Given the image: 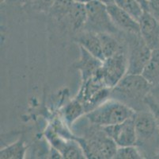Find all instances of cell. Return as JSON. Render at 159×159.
Masks as SVG:
<instances>
[{"instance_id":"1","label":"cell","mask_w":159,"mask_h":159,"mask_svg":"<svg viewBox=\"0 0 159 159\" xmlns=\"http://www.w3.org/2000/svg\"><path fill=\"white\" fill-rule=\"evenodd\" d=\"M153 84L143 74H126L111 90L114 100H119L132 108L144 103V99L150 93Z\"/></svg>"},{"instance_id":"2","label":"cell","mask_w":159,"mask_h":159,"mask_svg":"<svg viewBox=\"0 0 159 159\" xmlns=\"http://www.w3.org/2000/svg\"><path fill=\"white\" fill-rule=\"evenodd\" d=\"M133 108L116 100H108L98 105L86 114V118L91 124L104 127L119 124L135 115Z\"/></svg>"},{"instance_id":"3","label":"cell","mask_w":159,"mask_h":159,"mask_svg":"<svg viewBox=\"0 0 159 159\" xmlns=\"http://www.w3.org/2000/svg\"><path fill=\"white\" fill-rule=\"evenodd\" d=\"M127 33L128 34L127 74H143L151 58L153 50L142 38L140 33Z\"/></svg>"},{"instance_id":"4","label":"cell","mask_w":159,"mask_h":159,"mask_svg":"<svg viewBox=\"0 0 159 159\" xmlns=\"http://www.w3.org/2000/svg\"><path fill=\"white\" fill-rule=\"evenodd\" d=\"M87 19L84 30L95 33H108L116 34L119 29L112 22L105 4L98 0H93L86 4Z\"/></svg>"},{"instance_id":"5","label":"cell","mask_w":159,"mask_h":159,"mask_svg":"<svg viewBox=\"0 0 159 159\" xmlns=\"http://www.w3.org/2000/svg\"><path fill=\"white\" fill-rule=\"evenodd\" d=\"M86 157L88 158L111 159L114 158L118 146L104 131H96L86 139L80 142Z\"/></svg>"},{"instance_id":"6","label":"cell","mask_w":159,"mask_h":159,"mask_svg":"<svg viewBox=\"0 0 159 159\" xmlns=\"http://www.w3.org/2000/svg\"><path fill=\"white\" fill-rule=\"evenodd\" d=\"M128 54L124 50L105 58L102 67V73L105 85L112 89L127 74Z\"/></svg>"},{"instance_id":"7","label":"cell","mask_w":159,"mask_h":159,"mask_svg":"<svg viewBox=\"0 0 159 159\" xmlns=\"http://www.w3.org/2000/svg\"><path fill=\"white\" fill-rule=\"evenodd\" d=\"M103 130L118 147L136 146L138 138L134 116L119 124L104 127Z\"/></svg>"},{"instance_id":"8","label":"cell","mask_w":159,"mask_h":159,"mask_svg":"<svg viewBox=\"0 0 159 159\" xmlns=\"http://www.w3.org/2000/svg\"><path fill=\"white\" fill-rule=\"evenodd\" d=\"M135 131L137 134V143L155 140L159 143V129L152 113L148 108L138 111L134 115Z\"/></svg>"},{"instance_id":"9","label":"cell","mask_w":159,"mask_h":159,"mask_svg":"<svg viewBox=\"0 0 159 159\" xmlns=\"http://www.w3.org/2000/svg\"><path fill=\"white\" fill-rule=\"evenodd\" d=\"M139 23V33L146 44L152 50L159 49V22L145 11Z\"/></svg>"},{"instance_id":"10","label":"cell","mask_w":159,"mask_h":159,"mask_svg":"<svg viewBox=\"0 0 159 159\" xmlns=\"http://www.w3.org/2000/svg\"><path fill=\"white\" fill-rule=\"evenodd\" d=\"M111 19L119 30L126 33H139V23L115 3L107 6Z\"/></svg>"},{"instance_id":"11","label":"cell","mask_w":159,"mask_h":159,"mask_svg":"<svg viewBox=\"0 0 159 159\" xmlns=\"http://www.w3.org/2000/svg\"><path fill=\"white\" fill-rule=\"evenodd\" d=\"M103 61L92 55L80 46V57L76 63V68L80 71L82 83L86 82L98 73L102 67Z\"/></svg>"},{"instance_id":"12","label":"cell","mask_w":159,"mask_h":159,"mask_svg":"<svg viewBox=\"0 0 159 159\" xmlns=\"http://www.w3.org/2000/svg\"><path fill=\"white\" fill-rule=\"evenodd\" d=\"M77 42L79 44V46L84 48L98 59L102 60V61H105V57L103 53L102 42L98 33L84 30L78 35Z\"/></svg>"},{"instance_id":"13","label":"cell","mask_w":159,"mask_h":159,"mask_svg":"<svg viewBox=\"0 0 159 159\" xmlns=\"http://www.w3.org/2000/svg\"><path fill=\"white\" fill-rule=\"evenodd\" d=\"M53 144L64 158L82 159L86 157L82 146L79 142L77 143L73 141L64 142L57 138L56 141H53Z\"/></svg>"},{"instance_id":"14","label":"cell","mask_w":159,"mask_h":159,"mask_svg":"<svg viewBox=\"0 0 159 159\" xmlns=\"http://www.w3.org/2000/svg\"><path fill=\"white\" fill-rule=\"evenodd\" d=\"M65 18L67 19L68 22H70L72 29L75 31H79L81 29H84L87 19L86 4L75 2Z\"/></svg>"},{"instance_id":"15","label":"cell","mask_w":159,"mask_h":159,"mask_svg":"<svg viewBox=\"0 0 159 159\" xmlns=\"http://www.w3.org/2000/svg\"><path fill=\"white\" fill-rule=\"evenodd\" d=\"M98 35H99L100 40L102 42L103 53L105 58L113 56V55L116 54L117 52L124 50V47L122 46V44L114 37L115 34L108 33H98Z\"/></svg>"},{"instance_id":"16","label":"cell","mask_w":159,"mask_h":159,"mask_svg":"<svg viewBox=\"0 0 159 159\" xmlns=\"http://www.w3.org/2000/svg\"><path fill=\"white\" fill-rule=\"evenodd\" d=\"M143 75L153 86L159 85V49L153 50L152 56L144 69Z\"/></svg>"},{"instance_id":"17","label":"cell","mask_w":159,"mask_h":159,"mask_svg":"<svg viewBox=\"0 0 159 159\" xmlns=\"http://www.w3.org/2000/svg\"><path fill=\"white\" fill-rule=\"evenodd\" d=\"M27 147L23 140L19 139L14 143L4 147L0 151L1 159H23Z\"/></svg>"},{"instance_id":"18","label":"cell","mask_w":159,"mask_h":159,"mask_svg":"<svg viewBox=\"0 0 159 159\" xmlns=\"http://www.w3.org/2000/svg\"><path fill=\"white\" fill-rule=\"evenodd\" d=\"M115 4L128 13L137 22H139L146 11L141 2H139L138 0H116Z\"/></svg>"},{"instance_id":"19","label":"cell","mask_w":159,"mask_h":159,"mask_svg":"<svg viewBox=\"0 0 159 159\" xmlns=\"http://www.w3.org/2000/svg\"><path fill=\"white\" fill-rule=\"evenodd\" d=\"M75 2V0H55L48 13L58 21L63 20L69 14Z\"/></svg>"},{"instance_id":"20","label":"cell","mask_w":159,"mask_h":159,"mask_svg":"<svg viewBox=\"0 0 159 159\" xmlns=\"http://www.w3.org/2000/svg\"><path fill=\"white\" fill-rule=\"evenodd\" d=\"M86 112L84 105L79 99H75L73 101L66 105L64 109V118L68 124H71L82 114Z\"/></svg>"},{"instance_id":"21","label":"cell","mask_w":159,"mask_h":159,"mask_svg":"<svg viewBox=\"0 0 159 159\" xmlns=\"http://www.w3.org/2000/svg\"><path fill=\"white\" fill-rule=\"evenodd\" d=\"M115 159H141L143 155L135 146L118 147L116 152Z\"/></svg>"},{"instance_id":"22","label":"cell","mask_w":159,"mask_h":159,"mask_svg":"<svg viewBox=\"0 0 159 159\" xmlns=\"http://www.w3.org/2000/svg\"><path fill=\"white\" fill-rule=\"evenodd\" d=\"M144 103L147 106V108L150 110V112L152 113L154 116L155 122L157 125V127L159 129V103L153 97L151 94H149L148 96L144 99Z\"/></svg>"},{"instance_id":"23","label":"cell","mask_w":159,"mask_h":159,"mask_svg":"<svg viewBox=\"0 0 159 159\" xmlns=\"http://www.w3.org/2000/svg\"><path fill=\"white\" fill-rule=\"evenodd\" d=\"M55 0H33L32 6L40 12H49Z\"/></svg>"},{"instance_id":"24","label":"cell","mask_w":159,"mask_h":159,"mask_svg":"<svg viewBox=\"0 0 159 159\" xmlns=\"http://www.w3.org/2000/svg\"><path fill=\"white\" fill-rule=\"evenodd\" d=\"M147 11L159 22V0H149Z\"/></svg>"},{"instance_id":"25","label":"cell","mask_w":159,"mask_h":159,"mask_svg":"<svg viewBox=\"0 0 159 159\" xmlns=\"http://www.w3.org/2000/svg\"><path fill=\"white\" fill-rule=\"evenodd\" d=\"M7 1L19 6L26 5L28 3H32V2H33V0H7Z\"/></svg>"},{"instance_id":"26","label":"cell","mask_w":159,"mask_h":159,"mask_svg":"<svg viewBox=\"0 0 159 159\" xmlns=\"http://www.w3.org/2000/svg\"><path fill=\"white\" fill-rule=\"evenodd\" d=\"M150 94L152 95L153 97L159 103V85L154 86L150 92Z\"/></svg>"},{"instance_id":"27","label":"cell","mask_w":159,"mask_h":159,"mask_svg":"<svg viewBox=\"0 0 159 159\" xmlns=\"http://www.w3.org/2000/svg\"><path fill=\"white\" fill-rule=\"evenodd\" d=\"M99 2H102V3L105 4L106 6H109L112 5V4L115 3L116 0H98Z\"/></svg>"},{"instance_id":"28","label":"cell","mask_w":159,"mask_h":159,"mask_svg":"<svg viewBox=\"0 0 159 159\" xmlns=\"http://www.w3.org/2000/svg\"><path fill=\"white\" fill-rule=\"evenodd\" d=\"M139 2H141V4L143 5V7L144 10H145L146 11H147V6H148V2L147 1H146V0H138Z\"/></svg>"},{"instance_id":"29","label":"cell","mask_w":159,"mask_h":159,"mask_svg":"<svg viewBox=\"0 0 159 159\" xmlns=\"http://www.w3.org/2000/svg\"><path fill=\"white\" fill-rule=\"evenodd\" d=\"M76 2H80V3H83V4H87L89 2H90L91 1H93V0H75Z\"/></svg>"},{"instance_id":"30","label":"cell","mask_w":159,"mask_h":159,"mask_svg":"<svg viewBox=\"0 0 159 159\" xmlns=\"http://www.w3.org/2000/svg\"><path fill=\"white\" fill-rule=\"evenodd\" d=\"M7 0H1V3H4V2H7Z\"/></svg>"},{"instance_id":"31","label":"cell","mask_w":159,"mask_h":159,"mask_svg":"<svg viewBox=\"0 0 159 159\" xmlns=\"http://www.w3.org/2000/svg\"><path fill=\"white\" fill-rule=\"evenodd\" d=\"M157 151H158V152H159V143H158V150H157Z\"/></svg>"},{"instance_id":"32","label":"cell","mask_w":159,"mask_h":159,"mask_svg":"<svg viewBox=\"0 0 159 159\" xmlns=\"http://www.w3.org/2000/svg\"><path fill=\"white\" fill-rule=\"evenodd\" d=\"M146 1H147V2H148V1H149V0H146Z\"/></svg>"}]
</instances>
